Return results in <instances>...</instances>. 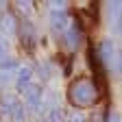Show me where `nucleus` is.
I'll return each instance as SVG.
<instances>
[{
	"label": "nucleus",
	"mask_w": 122,
	"mask_h": 122,
	"mask_svg": "<svg viewBox=\"0 0 122 122\" xmlns=\"http://www.w3.org/2000/svg\"><path fill=\"white\" fill-rule=\"evenodd\" d=\"M18 11H22L24 15H28L30 13V5L28 2H18Z\"/></svg>",
	"instance_id": "14"
},
{
	"label": "nucleus",
	"mask_w": 122,
	"mask_h": 122,
	"mask_svg": "<svg viewBox=\"0 0 122 122\" xmlns=\"http://www.w3.org/2000/svg\"><path fill=\"white\" fill-rule=\"evenodd\" d=\"M63 37H66V44H68L70 50H76V48H79V46H81V39H83V30H81L79 22H70V26H68V30L63 33Z\"/></svg>",
	"instance_id": "9"
},
{
	"label": "nucleus",
	"mask_w": 122,
	"mask_h": 122,
	"mask_svg": "<svg viewBox=\"0 0 122 122\" xmlns=\"http://www.w3.org/2000/svg\"><path fill=\"white\" fill-rule=\"evenodd\" d=\"M48 122H63V109H61L59 100L55 105H50V109H48Z\"/></svg>",
	"instance_id": "10"
},
{
	"label": "nucleus",
	"mask_w": 122,
	"mask_h": 122,
	"mask_svg": "<svg viewBox=\"0 0 122 122\" xmlns=\"http://www.w3.org/2000/svg\"><path fill=\"white\" fill-rule=\"evenodd\" d=\"M68 122H87V116L79 109H74V111L68 113Z\"/></svg>",
	"instance_id": "13"
},
{
	"label": "nucleus",
	"mask_w": 122,
	"mask_h": 122,
	"mask_svg": "<svg viewBox=\"0 0 122 122\" xmlns=\"http://www.w3.org/2000/svg\"><path fill=\"white\" fill-rule=\"evenodd\" d=\"M18 37H20V41H22V46L26 50H33L35 48V44H37V33H35V26L30 24V20H22L20 24H18Z\"/></svg>",
	"instance_id": "5"
},
{
	"label": "nucleus",
	"mask_w": 122,
	"mask_h": 122,
	"mask_svg": "<svg viewBox=\"0 0 122 122\" xmlns=\"http://www.w3.org/2000/svg\"><path fill=\"white\" fill-rule=\"evenodd\" d=\"M116 52H118V48H116V44H113V39H102L100 44H98V50H96V57H98V61L102 66H107L109 68L111 66V61H113V57H116Z\"/></svg>",
	"instance_id": "6"
},
{
	"label": "nucleus",
	"mask_w": 122,
	"mask_h": 122,
	"mask_svg": "<svg viewBox=\"0 0 122 122\" xmlns=\"http://www.w3.org/2000/svg\"><path fill=\"white\" fill-rule=\"evenodd\" d=\"M24 107H28L30 111H41L44 109V89H41V85H33L30 83V87L24 92Z\"/></svg>",
	"instance_id": "4"
},
{
	"label": "nucleus",
	"mask_w": 122,
	"mask_h": 122,
	"mask_svg": "<svg viewBox=\"0 0 122 122\" xmlns=\"http://www.w3.org/2000/svg\"><path fill=\"white\" fill-rule=\"evenodd\" d=\"M9 52H11V46H9V39L0 35V61L9 59Z\"/></svg>",
	"instance_id": "12"
},
{
	"label": "nucleus",
	"mask_w": 122,
	"mask_h": 122,
	"mask_svg": "<svg viewBox=\"0 0 122 122\" xmlns=\"http://www.w3.org/2000/svg\"><path fill=\"white\" fill-rule=\"evenodd\" d=\"M105 122H122V118H120L118 113H111V116H109V118H107Z\"/></svg>",
	"instance_id": "15"
},
{
	"label": "nucleus",
	"mask_w": 122,
	"mask_h": 122,
	"mask_svg": "<svg viewBox=\"0 0 122 122\" xmlns=\"http://www.w3.org/2000/svg\"><path fill=\"white\" fill-rule=\"evenodd\" d=\"M18 61H15L13 57H9V59H5V61H0V72H7V74H15L18 72Z\"/></svg>",
	"instance_id": "11"
},
{
	"label": "nucleus",
	"mask_w": 122,
	"mask_h": 122,
	"mask_svg": "<svg viewBox=\"0 0 122 122\" xmlns=\"http://www.w3.org/2000/svg\"><path fill=\"white\" fill-rule=\"evenodd\" d=\"M68 98H70V105L81 111L83 107H92V105L98 102L100 89H98V85L92 81V79L83 76V79H76V81L70 83V87H68Z\"/></svg>",
	"instance_id": "1"
},
{
	"label": "nucleus",
	"mask_w": 122,
	"mask_h": 122,
	"mask_svg": "<svg viewBox=\"0 0 122 122\" xmlns=\"http://www.w3.org/2000/svg\"><path fill=\"white\" fill-rule=\"evenodd\" d=\"M0 35H2V37L18 35V18H15L9 9L0 13Z\"/></svg>",
	"instance_id": "7"
},
{
	"label": "nucleus",
	"mask_w": 122,
	"mask_h": 122,
	"mask_svg": "<svg viewBox=\"0 0 122 122\" xmlns=\"http://www.w3.org/2000/svg\"><path fill=\"white\" fill-rule=\"evenodd\" d=\"M48 24H50V30L55 35H63L68 26H70V15L66 9H50V15H48Z\"/></svg>",
	"instance_id": "3"
},
{
	"label": "nucleus",
	"mask_w": 122,
	"mask_h": 122,
	"mask_svg": "<svg viewBox=\"0 0 122 122\" xmlns=\"http://www.w3.org/2000/svg\"><path fill=\"white\" fill-rule=\"evenodd\" d=\"M30 81H33V70H30L28 66H20L18 72H15L13 76V85L18 92H26L30 87Z\"/></svg>",
	"instance_id": "8"
},
{
	"label": "nucleus",
	"mask_w": 122,
	"mask_h": 122,
	"mask_svg": "<svg viewBox=\"0 0 122 122\" xmlns=\"http://www.w3.org/2000/svg\"><path fill=\"white\" fill-rule=\"evenodd\" d=\"M0 113L7 116L11 122H26V107L15 96H2L0 98Z\"/></svg>",
	"instance_id": "2"
}]
</instances>
